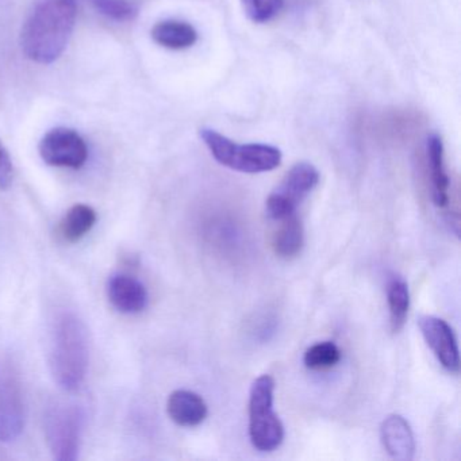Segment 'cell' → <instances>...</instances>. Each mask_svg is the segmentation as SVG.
<instances>
[{"instance_id":"6da1fadb","label":"cell","mask_w":461,"mask_h":461,"mask_svg":"<svg viewBox=\"0 0 461 461\" xmlns=\"http://www.w3.org/2000/svg\"><path fill=\"white\" fill-rule=\"evenodd\" d=\"M77 17V0H40L21 31L25 58L42 66L58 61L68 47Z\"/></svg>"},{"instance_id":"7a4b0ae2","label":"cell","mask_w":461,"mask_h":461,"mask_svg":"<svg viewBox=\"0 0 461 461\" xmlns=\"http://www.w3.org/2000/svg\"><path fill=\"white\" fill-rule=\"evenodd\" d=\"M90 366V339L86 323L74 312H59L50 330V368L56 384L77 393Z\"/></svg>"},{"instance_id":"3957f363","label":"cell","mask_w":461,"mask_h":461,"mask_svg":"<svg viewBox=\"0 0 461 461\" xmlns=\"http://www.w3.org/2000/svg\"><path fill=\"white\" fill-rule=\"evenodd\" d=\"M203 144L221 166L241 174H264L276 169L282 164L279 148L268 144H237L229 137L212 128L199 131Z\"/></svg>"},{"instance_id":"277c9868","label":"cell","mask_w":461,"mask_h":461,"mask_svg":"<svg viewBox=\"0 0 461 461\" xmlns=\"http://www.w3.org/2000/svg\"><path fill=\"white\" fill-rule=\"evenodd\" d=\"M85 423L86 412L79 404L53 402L47 407L45 438L55 460L75 461L79 458Z\"/></svg>"},{"instance_id":"5b68a950","label":"cell","mask_w":461,"mask_h":461,"mask_svg":"<svg viewBox=\"0 0 461 461\" xmlns=\"http://www.w3.org/2000/svg\"><path fill=\"white\" fill-rule=\"evenodd\" d=\"M275 380L261 375L253 382L249 393L250 442L260 452H272L285 439V426L274 411Z\"/></svg>"},{"instance_id":"8992f818","label":"cell","mask_w":461,"mask_h":461,"mask_svg":"<svg viewBox=\"0 0 461 461\" xmlns=\"http://www.w3.org/2000/svg\"><path fill=\"white\" fill-rule=\"evenodd\" d=\"M25 396L20 372L9 358H0V441L14 442L25 428Z\"/></svg>"},{"instance_id":"52a82bcc","label":"cell","mask_w":461,"mask_h":461,"mask_svg":"<svg viewBox=\"0 0 461 461\" xmlns=\"http://www.w3.org/2000/svg\"><path fill=\"white\" fill-rule=\"evenodd\" d=\"M318 183L320 172L312 163H296L267 199V214L277 221L295 214L296 207L317 187Z\"/></svg>"},{"instance_id":"ba28073f","label":"cell","mask_w":461,"mask_h":461,"mask_svg":"<svg viewBox=\"0 0 461 461\" xmlns=\"http://www.w3.org/2000/svg\"><path fill=\"white\" fill-rule=\"evenodd\" d=\"M44 163L58 168L80 169L88 160V147L74 129L56 128L48 131L39 145Z\"/></svg>"},{"instance_id":"9c48e42d","label":"cell","mask_w":461,"mask_h":461,"mask_svg":"<svg viewBox=\"0 0 461 461\" xmlns=\"http://www.w3.org/2000/svg\"><path fill=\"white\" fill-rule=\"evenodd\" d=\"M420 333L434 356L447 372L457 374L460 369V352L452 328L441 318L423 315L418 321Z\"/></svg>"},{"instance_id":"30bf717a","label":"cell","mask_w":461,"mask_h":461,"mask_svg":"<svg viewBox=\"0 0 461 461\" xmlns=\"http://www.w3.org/2000/svg\"><path fill=\"white\" fill-rule=\"evenodd\" d=\"M107 298L117 312L139 314L147 309L149 294L137 277L128 274H114L107 280Z\"/></svg>"},{"instance_id":"8fae6325","label":"cell","mask_w":461,"mask_h":461,"mask_svg":"<svg viewBox=\"0 0 461 461\" xmlns=\"http://www.w3.org/2000/svg\"><path fill=\"white\" fill-rule=\"evenodd\" d=\"M383 447L395 460L410 461L414 458L415 441L411 426L402 415L391 414L380 426Z\"/></svg>"},{"instance_id":"7c38bea8","label":"cell","mask_w":461,"mask_h":461,"mask_svg":"<svg viewBox=\"0 0 461 461\" xmlns=\"http://www.w3.org/2000/svg\"><path fill=\"white\" fill-rule=\"evenodd\" d=\"M426 156L431 180V198L437 207L449 204V176L445 169L444 142L438 133H430L426 140Z\"/></svg>"},{"instance_id":"4fadbf2b","label":"cell","mask_w":461,"mask_h":461,"mask_svg":"<svg viewBox=\"0 0 461 461\" xmlns=\"http://www.w3.org/2000/svg\"><path fill=\"white\" fill-rule=\"evenodd\" d=\"M167 412L176 425L194 428L206 420L209 409L206 402L198 393L188 390H176L169 395Z\"/></svg>"},{"instance_id":"5bb4252c","label":"cell","mask_w":461,"mask_h":461,"mask_svg":"<svg viewBox=\"0 0 461 461\" xmlns=\"http://www.w3.org/2000/svg\"><path fill=\"white\" fill-rule=\"evenodd\" d=\"M153 41L171 50H183L194 47L198 41V32L185 21L167 20L156 23L150 32Z\"/></svg>"},{"instance_id":"9a60e30c","label":"cell","mask_w":461,"mask_h":461,"mask_svg":"<svg viewBox=\"0 0 461 461\" xmlns=\"http://www.w3.org/2000/svg\"><path fill=\"white\" fill-rule=\"evenodd\" d=\"M96 220L98 215L93 207L85 203L75 204L60 221L59 236L67 244H77L93 230Z\"/></svg>"},{"instance_id":"2e32d148","label":"cell","mask_w":461,"mask_h":461,"mask_svg":"<svg viewBox=\"0 0 461 461\" xmlns=\"http://www.w3.org/2000/svg\"><path fill=\"white\" fill-rule=\"evenodd\" d=\"M282 221V226L274 240L275 252L279 258H293L298 256L303 248V225L296 214L290 215Z\"/></svg>"},{"instance_id":"e0dca14e","label":"cell","mask_w":461,"mask_h":461,"mask_svg":"<svg viewBox=\"0 0 461 461\" xmlns=\"http://www.w3.org/2000/svg\"><path fill=\"white\" fill-rule=\"evenodd\" d=\"M387 302L390 310L391 330L398 333L406 323L410 309V291L407 283L401 276L388 280Z\"/></svg>"},{"instance_id":"ac0fdd59","label":"cell","mask_w":461,"mask_h":461,"mask_svg":"<svg viewBox=\"0 0 461 461\" xmlns=\"http://www.w3.org/2000/svg\"><path fill=\"white\" fill-rule=\"evenodd\" d=\"M341 360V350L334 342L323 341L312 345L304 353V366L312 371L333 368Z\"/></svg>"},{"instance_id":"d6986e66","label":"cell","mask_w":461,"mask_h":461,"mask_svg":"<svg viewBox=\"0 0 461 461\" xmlns=\"http://www.w3.org/2000/svg\"><path fill=\"white\" fill-rule=\"evenodd\" d=\"M96 12L115 23H131L140 14L137 0H93Z\"/></svg>"},{"instance_id":"ffe728a7","label":"cell","mask_w":461,"mask_h":461,"mask_svg":"<svg viewBox=\"0 0 461 461\" xmlns=\"http://www.w3.org/2000/svg\"><path fill=\"white\" fill-rule=\"evenodd\" d=\"M242 10L253 23H271L285 9V0H241Z\"/></svg>"},{"instance_id":"44dd1931","label":"cell","mask_w":461,"mask_h":461,"mask_svg":"<svg viewBox=\"0 0 461 461\" xmlns=\"http://www.w3.org/2000/svg\"><path fill=\"white\" fill-rule=\"evenodd\" d=\"M14 182V166L5 145L0 141V190H9Z\"/></svg>"}]
</instances>
